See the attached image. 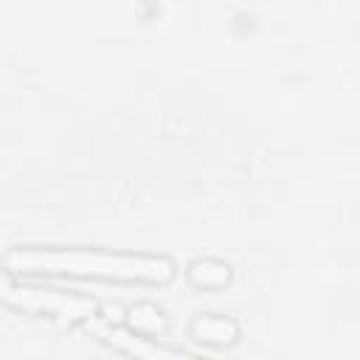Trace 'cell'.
I'll use <instances>...</instances> for the list:
<instances>
[{
    "label": "cell",
    "instance_id": "obj_1",
    "mask_svg": "<svg viewBox=\"0 0 360 360\" xmlns=\"http://www.w3.org/2000/svg\"><path fill=\"white\" fill-rule=\"evenodd\" d=\"M8 270L17 273H68V276H98L115 281H149L163 284L174 276L169 256L90 250V248H11L3 256Z\"/></svg>",
    "mask_w": 360,
    "mask_h": 360
},
{
    "label": "cell",
    "instance_id": "obj_2",
    "mask_svg": "<svg viewBox=\"0 0 360 360\" xmlns=\"http://www.w3.org/2000/svg\"><path fill=\"white\" fill-rule=\"evenodd\" d=\"M0 301L20 307L25 312L37 315H56L65 321H82L96 312V301L76 292H56V290H39L11 281L6 273H0Z\"/></svg>",
    "mask_w": 360,
    "mask_h": 360
},
{
    "label": "cell",
    "instance_id": "obj_3",
    "mask_svg": "<svg viewBox=\"0 0 360 360\" xmlns=\"http://www.w3.org/2000/svg\"><path fill=\"white\" fill-rule=\"evenodd\" d=\"M101 338L124 352H129L135 360H200L188 352H180V349H172V346H163V343H155L127 326H107L101 332Z\"/></svg>",
    "mask_w": 360,
    "mask_h": 360
}]
</instances>
